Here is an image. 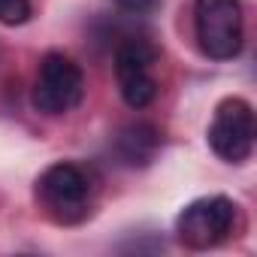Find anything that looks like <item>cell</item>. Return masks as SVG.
<instances>
[{
	"label": "cell",
	"mask_w": 257,
	"mask_h": 257,
	"mask_svg": "<svg viewBox=\"0 0 257 257\" xmlns=\"http://www.w3.org/2000/svg\"><path fill=\"white\" fill-rule=\"evenodd\" d=\"M91 179L82 167L61 161L37 179V200L58 224H79L91 215Z\"/></svg>",
	"instance_id": "obj_1"
},
{
	"label": "cell",
	"mask_w": 257,
	"mask_h": 257,
	"mask_svg": "<svg viewBox=\"0 0 257 257\" xmlns=\"http://www.w3.org/2000/svg\"><path fill=\"white\" fill-rule=\"evenodd\" d=\"M194 34L212 61H230L245 43V16L239 0H197L194 4Z\"/></svg>",
	"instance_id": "obj_2"
},
{
	"label": "cell",
	"mask_w": 257,
	"mask_h": 257,
	"mask_svg": "<svg viewBox=\"0 0 257 257\" xmlns=\"http://www.w3.org/2000/svg\"><path fill=\"white\" fill-rule=\"evenodd\" d=\"M85 97V73L82 67L64 55L49 52L40 61V73L34 82V106L43 115H67Z\"/></svg>",
	"instance_id": "obj_3"
},
{
	"label": "cell",
	"mask_w": 257,
	"mask_h": 257,
	"mask_svg": "<svg viewBox=\"0 0 257 257\" xmlns=\"http://www.w3.org/2000/svg\"><path fill=\"white\" fill-rule=\"evenodd\" d=\"M233 221H236V203L230 197L221 194L203 197L182 209L176 221V236L191 251H209L233 233Z\"/></svg>",
	"instance_id": "obj_4"
},
{
	"label": "cell",
	"mask_w": 257,
	"mask_h": 257,
	"mask_svg": "<svg viewBox=\"0 0 257 257\" xmlns=\"http://www.w3.org/2000/svg\"><path fill=\"white\" fill-rule=\"evenodd\" d=\"M209 146L227 164H245L254 152V109L242 97L218 103L209 124Z\"/></svg>",
	"instance_id": "obj_5"
},
{
	"label": "cell",
	"mask_w": 257,
	"mask_h": 257,
	"mask_svg": "<svg viewBox=\"0 0 257 257\" xmlns=\"http://www.w3.org/2000/svg\"><path fill=\"white\" fill-rule=\"evenodd\" d=\"M158 49L149 40H124L115 52V76L121 97L131 109H146L158 97V79H155Z\"/></svg>",
	"instance_id": "obj_6"
},
{
	"label": "cell",
	"mask_w": 257,
	"mask_h": 257,
	"mask_svg": "<svg viewBox=\"0 0 257 257\" xmlns=\"http://www.w3.org/2000/svg\"><path fill=\"white\" fill-rule=\"evenodd\" d=\"M158 146H161V137L152 124H131L118 134V155L131 167L149 164L158 155Z\"/></svg>",
	"instance_id": "obj_7"
},
{
	"label": "cell",
	"mask_w": 257,
	"mask_h": 257,
	"mask_svg": "<svg viewBox=\"0 0 257 257\" xmlns=\"http://www.w3.org/2000/svg\"><path fill=\"white\" fill-rule=\"evenodd\" d=\"M31 19V0H0V25H25Z\"/></svg>",
	"instance_id": "obj_8"
},
{
	"label": "cell",
	"mask_w": 257,
	"mask_h": 257,
	"mask_svg": "<svg viewBox=\"0 0 257 257\" xmlns=\"http://www.w3.org/2000/svg\"><path fill=\"white\" fill-rule=\"evenodd\" d=\"M115 4L124 10V13H131V16H152L161 10L164 0H115Z\"/></svg>",
	"instance_id": "obj_9"
}]
</instances>
